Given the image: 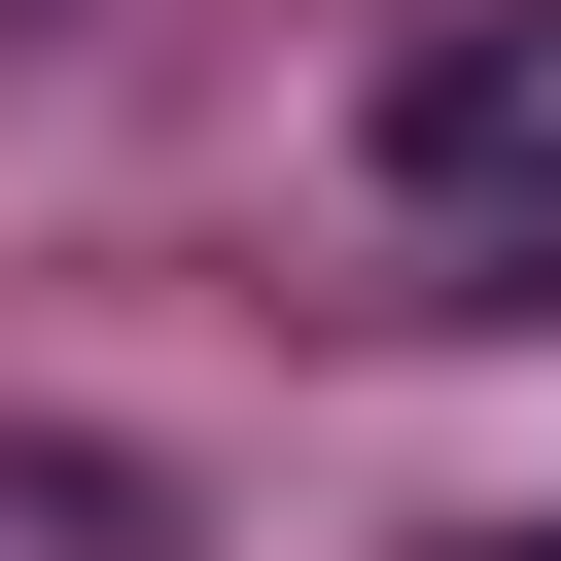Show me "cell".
Segmentation results:
<instances>
[{"mask_svg": "<svg viewBox=\"0 0 561 561\" xmlns=\"http://www.w3.org/2000/svg\"><path fill=\"white\" fill-rule=\"evenodd\" d=\"M456 561H561V526H456Z\"/></svg>", "mask_w": 561, "mask_h": 561, "instance_id": "cell-2", "label": "cell"}, {"mask_svg": "<svg viewBox=\"0 0 561 561\" xmlns=\"http://www.w3.org/2000/svg\"><path fill=\"white\" fill-rule=\"evenodd\" d=\"M351 175H386V245L561 280V0H421V35L351 70Z\"/></svg>", "mask_w": 561, "mask_h": 561, "instance_id": "cell-1", "label": "cell"}]
</instances>
